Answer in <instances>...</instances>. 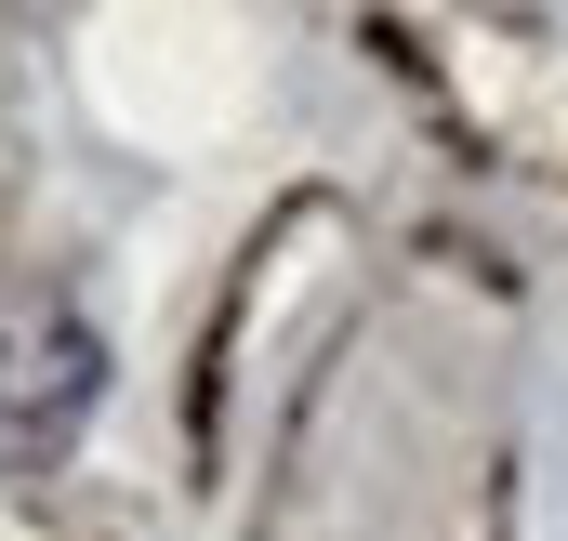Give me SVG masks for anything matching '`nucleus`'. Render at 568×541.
Here are the masks:
<instances>
[{"label": "nucleus", "mask_w": 568, "mask_h": 541, "mask_svg": "<svg viewBox=\"0 0 568 541\" xmlns=\"http://www.w3.org/2000/svg\"><path fill=\"white\" fill-rule=\"evenodd\" d=\"M93 330L53 317V304H0V436L13 449H53L80 409H93Z\"/></svg>", "instance_id": "obj_1"}]
</instances>
